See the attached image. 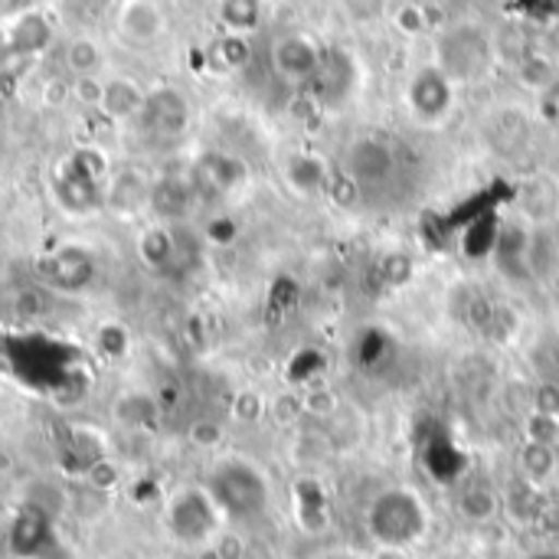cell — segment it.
Segmentation results:
<instances>
[{"mask_svg": "<svg viewBox=\"0 0 559 559\" xmlns=\"http://www.w3.org/2000/svg\"><path fill=\"white\" fill-rule=\"evenodd\" d=\"M160 26H164V16H160V10L154 3H147V0H128L124 3V10H121L124 36H131L138 43H147V39H154L160 33Z\"/></svg>", "mask_w": 559, "mask_h": 559, "instance_id": "obj_15", "label": "cell"}, {"mask_svg": "<svg viewBox=\"0 0 559 559\" xmlns=\"http://www.w3.org/2000/svg\"><path fill=\"white\" fill-rule=\"evenodd\" d=\"M468 559H488V557H468Z\"/></svg>", "mask_w": 559, "mask_h": 559, "instance_id": "obj_35", "label": "cell"}, {"mask_svg": "<svg viewBox=\"0 0 559 559\" xmlns=\"http://www.w3.org/2000/svg\"><path fill=\"white\" fill-rule=\"evenodd\" d=\"M154 115V131L160 134H180L187 128V105L177 92H157L144 102Z\"/></svg>", "mask_w": 559, "mask_h": 559, "instance_id": "obj_16", "label": "cell"}, {"mask_svg": "<svg viewBox=\"0 0 559 559\" xmlns=\"http://www.w3.org/2000/svg\"><path fill=\"white\" fill-rule=\"evenodd\" d=\"M341 3H344V13L354 23H373L386 10V0H341Z\"/></svg>", "mask_w": 559, "mask_h": 559, "instance_id": "obj_26", "label": "cell"}, {"mask_svg": "<svg viewBox=\"0 0 559 559\" xmlns=\"http://www.w3.org/2000/svg\"><path fill=\"white\" fill-rule=\"evenodd\" d=\"M524 559H559V550H537V554H531V557Z\"/></svg>", "mask_w": 559, "mask_h": 559, "instance_id": "obj_33", "label": "cell"}, {"mask_svg": "<svg viewBox=\"0 0 559 559\" xmlns=\"http://www.w3.org/2000/svg\"><path fill=\"white\" fill-rule=\"evenodd\" d=\"M524 442L559 445V413L531 409V416H527V423H524Z\"/></svg>", "mask_w": 559, "mask_h": 559, "instance_id": "obj_21", "label": "cell"}, {"mask_svg": "<svg viewBox=\"0 0 559 559\" xmlns=\"http://www.w3.org/2000/svg\"><path fill=\"white\" fill-rule=\"evenodd\" d=\"M344 174L360 187V193H383L403 174L400 144L383 134H360L344 151Z\"/></svg>", "mask_w": 559, "mask_h": 559, "instance_id": "obj_4", "label": "cell"}, {"mask_svg": "<svg viewBox=\"0 0 559 559\" xmlns=\"http://www.w3.org/2000/svg\"><path fill=\"white\" fill-rule=\"evenodd\" d=\"M357 82H360V72H357L354 52H347L344 46H324L321 69L311 79L314 102L321 108H341V105H347L354 98Z\"/></svg>", "mask_w": 559, "mask_h": 559, "instance_id": "obj_6", "label": "cell"}, {"mask_svg": "<svg viewBox=\"0 0 559 559\" xmlns=\"http://www.w3.org/2000/svg\"><path fill=\"white\" fill-rule=\"evenodd\" d=\"M272 413H275V419H278L282 426L298 423V416L305 413V400H301V393H282V396L272 403Z\"/></svg>", "mask_w": 559, "mask_h": 559, "instance_id": "obj_28", "label": "cell"}, {"mask_svg": "<svg viewBox=\"0 0 559 559\" xmlns=\"http://www.w3.org/2000/svg\"><path fill=\"white\" fill-rule=\"evenodd\" d=\"M301 400H305V413L321 416V419H331V416L341 409L337 393H334L331 386H324V383H311L308 393H301Z\"/></svg>", "mask_w": 559, "mask_h": 559, "instance_id": "obj_22", "label": "cell"}, {"mask_svg": "<svg viewBox=\"0 0 559 559\" xmlns=\"http://www.w3.org/2000/svg\"><path fill=\"white\" fill-rule=\"evenodd\" d=\"M364 527L373 547L390 550H413L419 547L432 531V511L426 498L409 485H393L373 495V501L364 511Z\"/></svg>", "mask_w": 559, "mask_h": 559, "instance_id": "obj_1", "label": "cell"}, {"mask_svg": "<svg viewBox=\"0 0 559 559\" xmlns=\"http://www.w3.org/2000/svg\"><path fill=\"white\" fill-rule=\"evenodd\" d=\"M455 508H459V514H462L468 524H491V521L501 514L504 498H501L488 481H472V485H465V488L459 491Z\"/></svg>", "mask_w": 559, "mask_h": 559, "instance_id": "obj_10", "label": "cell"}, {"mask_svg": "<svg viewBox=\"0 0 559 559\" xmlns=\"http://www.w3.org/2000/svg\"><path fill=\"white\" fill-rule=\"evenodd\" d=\"M370 559H409L406 550H390V547H377V554Z\"/></svg>", "mask_w": 559, "mask_h": 559, "instance_id": "obj_32", "label": "cell"}, {"mask_svg": "<svg viewBox=\"0 0 559 559\" xmlns=\"http://www.w3.org/2000/svg\"><path fill=\"white\" fill-rule=\"evenodd\" d=\"M521 3H524V13L540 20V23L559 20V0H521Z\"/></svg>", "mask_w": 559, "mask_h": 559, "instance_id": "obj_29", "label": "cell"}, {"mask_svg": "<svg viewBox=\"0 0 559 559\" xmlns=\"http://www.w3.org/2000/svg\"><path fill=\"white\" fill-rule=\"evenodd\" d=\"M295 511H298V518H301V524L308 531H311V514H314L318 531H321L328 524V498H324V491L314 481H301L295 488Z\"/></svg>", "mask_w": 559, "mask_h": 559, "instance_id": "obj_20", "label": "cell"}, {"mask_svg": "<svg viewBox=\"0 0 559 559\" xmlns=\"http://www.w3.org/2000/svg\"><path fill=\"white\" fill-rule=\"evenodd\" d=\"M518 468L521 478L534 488H544L557 478L559 472V452L557 445H540V442H524L521 455H518Z\"/></svg>", "mask_w": 559, "mask_h": 559, "instance_id": "obj_13", "label": "cell"}, {"mask_svg": "<svg viewBox=\"0 0 559 559\" xmlns=\"http://www.w3.org/2000/svg\"><path fill=\"white\" fill-rule=\"evenodd\" d=\"M200 180L210 183L213 190H233L236 183L246 180V167L236 160V157H226V154H210L203 164H200Z\"/></svg>", "mask_w": 559, "mask_h": 559, "instance_id": "obj_19", "label": "cell"}, {"mask_svg": "<svg viewBox=\"0 0 559 559\" xmlns=\"http://www.w3.org/2000/svg\"><path fill=\"white\" fill-rule=\"evenodd\" d=\"M219 508L216 501L210 498V491H200V488H190L183 495H177L174 508H170V524H174V534L187 544H206L213 540L216 527H219Z\"/></svg>", "mask_w": 559, "mask_h": 559, "instance_id": "obj_8", "label": "cell"}, {"mask_svg": "<svg viewBox=\"0 0 559 559\" xmlns=\"http://www.w3.org/2000/svg\"><path fill=\"white\" fill-rule=\"evenodd\" d=\"M455 92L459 85L436 62H426L406 82V108L419 124L439 128L455 111Z\"/></svg>", "mask_w": 559, "mask_h": 559, "instance_id": "obj_5", "label": "cell"}, {"mask_svg": "<svg viewBox=\"0 0 559 559\" xmlns=\"http://www.w3.org/2000/svg\"><path fill=\"white\" fill-rule=\"evenodd\" d=\"M393 23H396V29H400V33H406V36H419V33H426V29H429V13H426L419 3H400V7L393 10Z\"/></svg>", "mask_w": 559, "mask_h": 559, "instance_id": "obj_24", "label": "cell"}, {"mask_svg": "<svg viewBox=\"0 0 559 559\" xmlns=\"http://www.w3.org/2000/svg\"><path fill=\"white\" fill-rule=\"evenodd\" d=\"M423 459H426V468L436 475V481H455L465 468V459L452 439H429Z\"/></svg>", "mask_w": 559, "mask_h": 559, "instance_id": "obj_17", "label": "cell"}, {"mask_svg": "<svg viewBox=\"0 0 559 559\" xmlns=\"http://www.w3.org/2000/svg\"><path fill=\"white\" fill-rule=\"evenodd\" d=\"M285 177H288L292 190L314 197V193H324L331 187L334 174L328 170V160H321L318 154H295L285 167Z\"/></svg>", "mask_w": 559, "mask_h": 559, "instance_id": "obj_12", "label": "cell"}, {"mask_svg": "<svg viewBox=\"0 0 559 559\" xmlns=\"http://www.w3.org/2000/svg\"><path fill=\"white\" fill-rule=\"evenodd\" d=\"M360 337L367 341V350L357 347V364H360V367H377L380 357H383V350H386V344H390V341H386V331L370 328V331H364Z\"/></svg>", "mask_w": 559, "mask_h": 559, "instance_id": "obj_25", "label": "cell"}, {"mask_svg": "<svg viewBox=\"0 0 559 559\" xmlns=\"http://www.w3.org/2000/svg\"><path fill=\"white\" fill-rule=\"evenodd\" d=\"M210 498L229 521H255L272 504L265 472L249 459H223L210 475Z\"/></svg>", "mask_w": 559, "mask_h": 559, "instance_id": "obj_2", "label": "cell"}, {"mask_svg": "<svg viewBox=\"0 0 559 559\" xmlns=\"http://www.w3.org/2000/svg\"><path fill=\"white\" fill-rule=\"evenodd\" d=\"M531 141V121L521 108H501L498 118L491 121V144L498 154L511 157L521 154Z\"/></svg>", "mask_w": 559, "mask_h": 559, "instance_id": "obj_11", "label": "cell"}, {"mask_svg": "<svg viewBox=\"0 0 559 559\" xmlns=\"http://www.w3.org/2000/svg\"><path fill=\"white\" fill-rule=\"evenodd\" d=\"M518 79L527 92H537V95H547L559 79V62L554 56L534 49V52H524L521 62H518Z\"/></svg>", "mask_w": 559, "mask_h": 559, "instance_id": "obj_14", "label": "cell"}, {"mask_svg": "<svg viewBox=\"0 0 559 559\" xmlns=\"http://www.w3.org/2000/svg\"><path fill=\"white\" fill-rule=\"evenodd\" d=\"M534 409H540V413H559L557 383H540V386L534 390Z\"/></svg>", "mask_w": 559, "mask_h": 559, "instance_id": "obj_30", "label": "cell"}, {"mask_svg": "<svg viewBox=\"0 0 559 559\" xmlns=\"http://www.w3.org/2000/svg\"><path fill=\"white\" fill-rule=\"evenodd\" d=\"M321 559H360L357 554H344V550H337V554H324Z\"/></svg>", "mask_w": 559, "mask_h": 559, "instance_id": "obj_34", "label": "cell"}, {"mask_svg": "<svg viewBox=\"0 0 559 559\" xmlns=\"http://www.w3.org/2000/svg\"><path fill=\"white\" fill-rule=\"evenodd\" d=\"M223 52H226V62H229V66H239V62L249 56L246 36H236V33H229V36H226V43H223Z\"/></svg>", "mask_w": 559, "mask_h": 559, "instance_id": "obj_31", "label": "cell"}, {"mask_svg": "<svg viewBox=\"0 0 559 559\" xmlns=\"http://www.w3.org/2000/svg\"><path fill=\"white\" fill-rule=\"evenodd\" d=\"M495 59H498V46L481 23L459 20L436 36V59L432 62L455 85H468V82L485 79L491 72Z\"/></svg>", "mask_w": 559, "mask_h": 559, "instance_id": "obj_3", "label": "cell"}, {"mask_svg": "<svg viewBox=\"0 0 559 559\" xmlns=\"http://www.w3.org/2000/svg\"><path fill=\"white\" fill-rule=\"evenodd\" d=\"M262 413H265V400L259 393H252V390L239 393L236 403H233V416L239 423H255V419H262Z\"/></svg>", "mask_w": 559, "mask_h": 559, "instance_id": "obj_27", "label": "cell"}, {"mask_svg": "<svg viewBox=\"0 0 559 559\" xmlns=\"http://www.w3.org/2000/svg\"><path fill=\"white\" fill-rule=\"evenodd\" d=\"M557 364H559V347H557Z\"/></svg>", "mask_w": 559, "mask_h": 559, "instance_id": "obj_36", "label": "cell"}, {"mask_svg": "<svg viewBox=\"0 0 559 559\" xmlns=\"http://www.w3.org/2000/svg\"><path fill=\"white\" fill-rule=\"evenodd\" d=\"M219 20L229 33L249 36L262 23V0H219Z\"/></svg>", "mask_w": 559, "mask_h": 559, "instance_id": "obj_18", "label": "cell"}, {"mask_svg": "<svg viewBox=\"0 0 559 559\" xmlns=\"http://www.w3.org/2000/svg\"><path fill=\"white\" fill-rule=\"evenodd\" d=\"M514 200L534 226H550L559 216V183L550 174H531L518 187Z\"/></svg>", "mask_w": 559, "mask_h": 559, "instance_id": "obj_9", "label": "cell"}, {"mask_svg": "<svg viewBox=\"0 0 559 559\" xmlns=\"http://www.w3.org/2000/svg\"><path fill=\"white\" fill-rule=\"evenodd\" d=\"M324 59V46L308 33H285L272 46V66L275 72L292 85H311Z\"/></svg>", "mask_w": 559, "mask_h": 559, "instance_id": "obj_7", "label": "cell"}, {"mask_svg": "<svg viewBox=\"0 0 559 559\" xmlns=\"http://www.w3.org/2000/svg\"><path fill=\"white\" fill-rule=\"evenodd\" d=\"M66 62L79 72V75H92L102 62V49L92 43V39H72L69 43V52H66Z\"/></svg>", "mask_w": 559, "mask_h": 559, "instance_id": "obj_23", "label": "cell"}]
</instances>
